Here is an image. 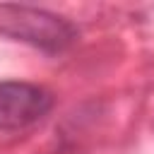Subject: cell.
Returning <instances> with one entry per match:
<instances>
[{
	"label": "cell",
	"instance_id": "cell-1",
	"mask_svg": "<svg viewBox=\"0 0 154 154\" xmlns=\"http://www.w3.org/2000/svg\"><path fill=\"white\" fill-rule=\"evenodd\" d=\"M0 34L46 53H60L75 43L77 26L41 7L0 5Z\"/></svg>",
	"mask_w": 154,
	"mask_h": 154
},
{
	"label": "cell",
	"instance_id": "cell-2",
	"mask_svg": "<svg viewBox=\"0 0 154 154\" xmlns=\"http://www.w3.org/2000/svg\"><path fill=\"white\" fill-rule=\"evenodd\" d=\"M53 106V96L29 82H0V130H22L41 120Z\"/></svg>",
	"mask_w": 154,
	"mask_h": 154
}]
</instances>
